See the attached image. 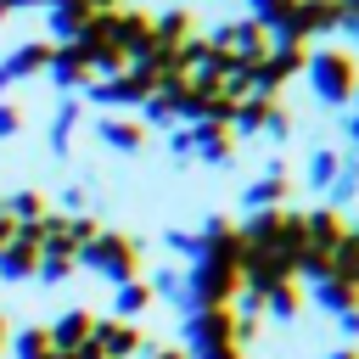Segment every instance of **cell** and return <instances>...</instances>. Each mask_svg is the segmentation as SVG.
I'll list each match as a JSON object with an SVG mask.
<instances>
[{
    "label": "cell",
    "mask_w": 359,
    "mask_h": 359,
    "mask_svg": "<svg viewBox=\"0 0 359 359\" xmlns=\"http://www.w3.org/2000/svg\"><path fill=\"white\" fill-rule=\"evenodd\" d=\"M353 191H359V151H353V157H337V180H331V196H337V202H348ZM337 202H331V208H337Z\"/></svg>",
    "instance_id": "cell-32"
},
{
    "label": "cell",
    "mask_w": 359,
    "mask_h": 359,
    "mask_svg": "<svg viewBox=\"0 0 359 359\" xmlns=\"http://www.w3.org/2000/svg\"><path fill=\"white\" fill-rule=\"evenodd\" d=\"M163 241H168V252H180L185 264L202 252V247H196V230H163Z\"/></svg>",
    "instance_id": "cell-33"
},
{
    "label": "cell",
    "mask_w": 359,
    "mask_h": 359,
    "mask_svg": "<svg viewBox=\"0 0 359 359\" xmlns=\"http://www.w3.org/2000/svg\"><path fill=\"white\" fill-rule=\"evenodd\" d=\"M90 342L101 348V359H140L146 353V331L135 325V320H101L95 314V331H90Z\"/></svg>",
    "instance_id": "cell-8"
},
{
    "label": "cell",
    "mask_w": 359,
    "mask_h": 359,
    "mask_svg": "<svg viewBox=\"0 0 359 359\" xmlns=\"http://www.w3.org/2000/svg\"><path fill=\"white\" fill-rule=\"evenodd\" d=\"M353 224H348V213L342 208H331V202H320V208H303V247L309 252H337V241L348 236Z\"/></svg>",
    "instance_id": "cell-7"
},
{
    "label": "cell",
    "mask_w": 359,
    "mask_h": 359,
    "mask_svg": "<svg viewBox=\"0 0 359 359\" xmlns=\"http://www.w3.org/2000/svg\"><path fill=\"white\" fill-rule=\"evenodd\" d=\"M62 202H67V219H73V213H84V191H79V185H67V196H62Z\"/></svg>",
    "instance_id": "cell-37"
},
{
    "label": "cell",
    "mask_w": 359,
    "mask_h": 359,
    "mask_svg": "<svg viewBox=\"0 0 359 359\" xmlns=\"http://www.w3.org/2000/svg\"><path fill=\"white\" fill-rule=\"evenodd\" d=\"M303 79L320 95V107H348L353 90H359V56L342 50V45H314L309 62H303Z\"/></svg>",
    "instance_id": "cell-2"
},
{
    "label": "cell",
    "mask_w": 359,
    "mask_h": 359,
    "mask_svg": "<svg viewBox=\"0 0 359 359\" xmlns=\"http://www.w3.org/2000/svg\"><path fill=\"white\" fill-rule=\"evenodd\" d=\"M146 286H151V297H163V303L185 309V269H151V275H146Z\"/></svg>",
    "instance_id": "cell-28"
},
{
    "label": "cell",
    "mask_w": 359,
    "mask_h": 359,
    "mask_svg": "<svg viewBox=\"0 0 359 359\" xmlns=\"http://www.w3.org/2000/svg\"><path fill=\"white\" fill-rule=\"evenodd\" d=\"M0 208H6V219H11V224H34L39 213H50V202H45V191H39V185H22V191L0 196Z\"/></svg>",
    "instance_id": "cell-22"
},
{
    "label": "cell",
    "mask_w": 359,
    "mask_h": 359,
    "mask_svg": "<svg viewBox=\"0 0 359 359\" xmlns=\"http://www.w3.org/2000/svg\"><path fill=\"white\" fill-rule=\"evenodd\" d=\"M73 269H90V275H101L107 286H123V280H140L146 269H140V236H123V230H95V241H84L79 252H73Z\"/></svg>",
    "instance_id": "cell-1"
},
{
    "label": "cell",
    "mask_w": 359,
    "mask_h": 359,
    "mask_svg": "<svg viewBox=\"0 0 359 359\" xmlns=\"http://www.w3.org/2000/svg\"><path fill=\"white\" fill-rule=\"evenodd\" d=\"M180 337H185V353L230 348V342H236V309H191L185 325H180ZM236 348H241V342H236Z\"/></svg>",
    "instance_id": "cell-6"
},
{
    "label": "cell",
    "mask_w": 359,
    "mask_h": 359,
    "mask_svg": "<svg viewBox=\"0 0 359 359\" xmlns=\"http://www.w3.org/2000/svg\"><path fill=\"white\" fill-rule=\"evenodd\" d=\"M140 359H185V353H180V348H146Z\"/></svg>",
    "instance_id": "cell-39"
},
{
    "label": "cell",
    "mask_w": 359,
    "mask_h": 359,
    "mask_svg": "<svg viewBox=\"0 0 359 359\" xmlns=\"http://www.w3.org/2000/svg\"><path fill=\"white\" fill-rule=\"evenodd\" d=\"M50 359H73V353H50Z\"/></svg>",
    "instance_id": "cell-47"
},
{
    "label": "cell",
    "mask_w": 359,
    "mask_h": 359,
    "mask_svg": "<svg viewBox=\"0 0 359 359\" xmlns=\"http://www.w3.org/2000/svg\"><path fill=\"white\" fill-rule=\"evenodd\" d=\"M151 90H157V73L129 62L118 79H95V84H84L79 107H84V112H90V107H101V112H129V118H135V112H140V101H146Z\"/></svg>",
    "instance_id": "cell-4"
},
{
    "label": "cell",
    "mask_w": 359,
    "mask_h": 359,
    "mask_svg": "<svg viewBox=\"0 0 359 359\" xmlns=\"http://www.w3.org/2000/svg\"><path fill=\"white\" fill-rule=\"evenodd\" d=\"M337 325H342L348 337H359V309H348V314H337Z\"/></svg>",
    "instance_id": "cell-38"
},
{
    "label": "cell",
    "mask_w": 359,
    "mask_h": 359,
    "mask_svg": "<svg viewBox=\"0 0 359 359\" xmlns=\"http://www.w3.org/2000/svg\"><path fill=\"white\" fill-rule=\"evenodd\" d=\"M196 258H224V264H241V252H247V241H241V230H236V219L230 213H213L202 230H196Z\"/></svg>",
    "instance_id": "cell-12"
},
{
    "label": "cell",
    "mask_w": 359,
    "mask_h": 359,
    "mask_svg": "<svg viewBox=\"0 0 359 359\" xmlns=\"http://www.w3.org/2000/svg\"><path fill=\"white\" fill-rule=\"evenodd\" d=\"M95 135H101L118 157H135V151L146 146V123H140V118H129V112H107V118L95 123Z\"/></svg>",
    "instance_id": "cell-16"
},
{
    "label": "cell",
    "mask_w": 359,
    "mask_h": 359,
    "mask_svg": "<svg viewBox=\"0 0 359 359\" xmlns=\"http://www.w3.org/2000/svg\"><path fill=\"white\" fill-rule=\"evenodd\" d=\"M45 331H50V348L56 353H79L90 342V331H95V314L90 309H62L56 320H45Z\"/></svg>",
    "instance_id": "cell-15"
},
{
    "label": "cell",
    "mask_w": 359,
    "mask_h": 359,
    "mask_svg": "<svg viewBox=\"0 0 359 359\" xmlns=\"http://www.w3.org/2000/svg\"><path fill=\"white\" fill-rule=\"evenodd\" d=\"M191 129V157H202V163H213V168H230L236 163V129L230 123H185Z\"/></svg>",
    "instance_id": "cell-11"
},
{
    "label": "cell",
    "mask_w": 359,
    "mask_h": 359,
    "mask_svg": "<svg viewBox=\"0 0 359 359\" xmlns=\"http://www.w3.org/2000/svg\"><path fill=\"white\" fill-rule=\"evenodd\" d=\"M297 309H303V286H297V280H280L275 292H264V314H275V320H297Z\"/></svg>",
    "instance_id": "cell-27"
},
{
    "label": "cell",
    "mask_w": 359,
    "mask_h": 359,
    "mask_svg": "<svg viewBox=\"0 0 359 359\" xmlns=\"http://www.w3.org/2000/svg\"><path fill=\"white\" fill-rule=\"evenodd\" d=\"M185 359H247V348H202V353H185Z\"/></svg>",
    "instance_id": "cell-36"
},
{
    "label": "cell",
    "mask_w": 359,
    "mask_h": 359,
    "mask_svg": "<svg viewBox=\"0 0 359 359\" xmlns=\"http://www.w3.org/2000/svg\"><path fill=\"white\" fill-rule=\"evenodd\" d=\"M34 264H39V252L28 247V241H6L0 247V280H34Z\"/></svg>",
    "instance_id": "cell-24"
},
{
    "label": "cell",
    "mask_w": 359,
    "mask_h": 359,
    "mask_svg": "<svg viewBox=\"0 0 359 359\" xmlns=\"http://www.w3.org/2000/svg\"><path fill=\"white\" fill-rule=\"evenodd\" d=\"M241 297V275L224 258H191L185 264V314L191 309H230Z\"/></svg>",
    "instance_id": "cell-3"
},
{
    "label": "cell",
    "mask_w": 359,
    "mask_h": 359,
    "mask_svg": "<svg viewBox=\"0 0 359 359\" xmlns=\"http://www.w3.org/2000/svg\"><path fill=\"white\" fill-rule=\"evenodd\" d=\"M286 11H292V0H247V22H258L264 34H275L286 22Z\"/></svg>",
    "instance_id": "cell-30"
},
{
    "label": "cell",
    "mask_w": 359,
    "mask_h": 359,
    "mask_svg": "<svg viewBox=\"0 0 359 359\" xmlns=\"http://www.w3.org/2000/svg\"><path fill=\"white\" fill-rule=\"evenodd\" d=\"M303 180H309L314 191H331V180H337V151H331V146L309 151V163H303Z\"/></svg>",
    "instance_id": "cell-29"
},
{
    "label": "cell",
    "mask_w": 359,
    "mask_h": 359,
    "mask_svg": "<svg viewBox=\"0 0 359 359\" xmlns=\"http://www.w3.org/2000/svg\"><path fill=\"white\" fill-rule=\"evenodd\" d=\"M6 17H11V11H6V0H0V28H6Z\"/></svg>",
    "instance_id": "cell-46"
},
{
    "label": "cell",
    "mask_w": 359,
    "mask_h": 359,
    "mask_svg": "<svg viewBox=\"0 0 359 359\" xmlns=\"http://www.w3.org/2000/svg\"><path fill=\"white\" fill-rule=\"evenodd\" d=\"M84 123V107H79V95H62L56 101V112H50V157H67V146H73V129Z\"/></svg>",
    "instance_id": "cell-18"
},
{
    "label": "cell",
    "mask_w": 359,
    "mask_h": 359,
    "mask_svg": "<svg viewBox=\"0 0 359 359\" xmlns=\"http://www.w3.org/2000/svg\"><path fill=\"white\" fill-rule=\"evenodd\" d=\"M73 359H101V348H95V342H84V348H79Z\"/></svg>",
    "instance_id": "cell-43"
},
{
    "label": "cell",
    "mask_w": 359,
    "mask_h": 359,
    "mask_svg": "<svg viewBox=\"0 0 359 359\" xmlns=\"http://www.w3.org/2000/svg\"><path fill=\"white\" fill-rule=\"evenodd\" d=\"M151 34H157V45L174 50V45H185V39L196 34V11H191V6H168L163 17H151Z\"/></svg>",
    "instance_id": "cell-20"
},
{
    "label": "cell",
    "mask_w": 359,
    "mask_h": 359,
    "mask_svg": "<svg viewBox=\"0 0 359 359\" xmlns=\"http://www.w3.org/2000/svg\"><path fill=\"white\" fill-rule=\"evenodd\" d=\"M269 112H275V95H241V101H236V112H230V129H236V140H247V135H264Z\"/></svg>",
    "instance_id": "cell-19"
},
{
    "label": "cell",
    "mask_w": 359,
    "mask_h": 359,
    "mask_svg": "<svg viewBox=\"0 0 359 359\" xmlns=\"http://www.w3.org/2000/svg\"><path fill=\"white\" fill-rule=\"evenodd\" d=\"M236 275H241V292H252V297L275 292L280 280H297V275H292V258L275 252V247H247L241 264H236Z\"/></svg>",
    "instance_id": "cell-5"
},
{
    "label": "cell",
    "mask_w": 359,
    "mask_h": 359,
    "mask_svg": "<svg viewBox=\"0 0 359 359\" xmlns=\"http://www.w3.org/2000/svg\"><path fill=\"white\" fill-rule=\"evenodd\" d=\"M11 135H22V107L0 101V140H11Z\"/></svg>",
    "instance_id": "cell-34"
},
{
    "label": "cell",
    "mask_w": 359,
    "mask_h": 359,
    "mask_svg": "<svg viewBox=\"0 0 359 359\" xmlns=\"http://www.w3.org/2000/svg\"><path fill=\"white\" fill-rule=\"evenodd\" d=\"M331 280H342V286L359 292V230H348V236L337 241V252H331Z\"/></svg>",
    "instance_id": "cell-26"
},
{
    "label": "cell",
    "mask_w": 359,
    "mask_h": 359,
    "mask_svg": "<svg viewBox=\"0 0 359 359\" xmlns=\"http://www.w3.org/2000/svg\"><path fill=\"white\" fill-rule=\"evenodd\" d=\"M353 230H359V224H353Z\"/></svg>",
    "instance_id": "cell-48"
},
{
    "label": "cell",
    "mask_w": 359,
    "mask_h": 359,
    "mask_svg": "<svg viewBox=\"0 0 359 359\" xmlns=\"http://www.w3.org/2000/svg\"><path fill=\"white\" fill-rule=\"evenodd\" d=\"M6 348H11V359H50V353H56V348H50V331H45V320H34V325L11 331V337H6Z\"/></svg>",
    "instance_id": "cell-23"
},
{
    "label": "cell",
    "mask_w": 359,
    "mask_h": 359,
    "mask_svg": "<svg viewBox=\"0 0 359 359\" xmlns=\"http://www.w3.org/2000/svg\"><path fill=\"white\" fill-rule=\"evenodd\" d=\"M45 79H50L62 95H84V84H95V73H90V56H84L79 45H56V50H50V67H45Z\"/></svg>",
    "instance_id": "cell-10"
},
{
    "label": "cell",
    "mask_w": 359,
    "mask_h": 359,
    "mask_svg": "<svg viewBox=\"0 0 359 359\" xmlns=\"http://www.w3.org/2000/svg\"><path fill=\"white\" fill-rule=\"evenodd\" d=\"M151 303H157V297H151L146 275H140V280H123V286H112V320H140Z\"/></svg>",
    "instance_id": "cell-21"
},
{
    "label": "cell",
    "mask_w": 359,
    "mask_h": 359,
    "mask_svg": "<svg viewBox=\"0 0 359 359\" xmlns=\"http://www.w3.org/2000/svg\"><path fill=\"white\" fill-rule=\"evenodd\" d=\"M331 359H359V342H348V348H337Z\"/></svg>",
    "instance_id": "cell-44"
},
{
    "label": "cell",
    "mask_w": 359,
    "mask_h": 359,
    "mask_svg": "<svg viewBox=\"0 0 359 359\" xmlns=\"http://www.w3.org/2000/svg\"><path fill=\"white\" fill-rule=\"evenodd\" d=\"M286 196H292V180H286V163L275 157V163L247 185V213H258V208H286Z\"/></svg>",
    "instance_id": "cell-17"
},
{
    "label": "cell",
    "mask_w": 359,
    "mask_h": 359,
    "mask_svg": "<svg viewBox=\"0 0 359 359\" xmlns=\"http://www.w3.org/2000/svg\"><path fill=\"white\" fill-rule=\"evenodd\" d=\"M353 101H359V90H353ZM348 140H359V107H353V118H348Z\"/></svg>",
    "instance_id": "cell-42"
},
{
    "label": "cell",
    "mask_w": 359,
    "mask_h": 359,
    "mask_svg": "<svg viewBox=\"0 0 359 359\" xmlns=\"http://www.w3.org/2000/svg\"><path fill=\"white\" fill-rule=\"evenodd\" d=\"M6 337H11V325H6V314H0V353H6Z\"/></svg>",
    "instance_id": "cell-45"
},
{
    "label": "cell",
    "mask_w": 359,
    "mask_h": 359,
    "mask_svg": "<svg viewBox=\"0 0 359 359\" xmlns=\"http://www.w3.org/2000/svg\"><path fill=\"white\" fill-rule=\"evenodd\" d=\"M95 6L90 0H50L45 6V28H50V45H73L84 28H90Z\"/></svg>",
    "instance_id": "cell-13"
},
{
    "label": "cell",
    "mask_w": 359,
    "mask_h": 359,
    "mask_svg": "<svg viewBox=\"0 0 359 359\" xmlns=\"http://www.w3.org/2000/svg\"><path fill=\"white\" fill-rule=\"evenodd\" d=\"M11 236H17V224H11V219H6V208H0V247H6Z\"/></svg>",
    "instance_id": "cell-41"
},
{
    "label": "cell",
    "mask_w": 359,
    "mask_h": 359,
    "mask_svg": "<svg viewBox=\"0 0 359 359\" xmlns=\"http://www.w3.org/2000/svg\"><path fill=\"white\" fill-rule=\"evenodd\" d=\"M50 39H22L17 50H6L0 56V73H6V84H17V79H39L45 67H50Z\"/></svg>",
    "instance_id": "cell-14"
},
{
    "label": "cell",
    "mask_w": 359,
    "mask_h": 359,
    "mask_svg": "<svg viewBox=\"0 0 359 359\" xmlns=\"http://www.w3.org/2000/svg\"><path fill=\"white\" fill-rule=\"evenodd\" d=\"M112 39H118V50H123L129 62H140V56L157 45V34H151V11H140V6H118V11H112Z\"/></svg>",
    "instance_id": "cell-9"
},
{
    "label": "cell",
    "mask_w": 359,
    "mask_h": 359,
    "mask_svg": "<svg viewBox=\"0 0 359 359\" xmlns=\"http://www.w3.org/2000/svg\"><path fill=\"white\" fill-rule=\"evenodd\" d=\"M34 6L45 11V0H6V11H34Z\"/></svg>",
    "instance_id": "cell-40"
},
{
    "label": "cell",
    "mask_w": 359,
    "mask_h": 359,
    "mask_svg": "<svg viewBox=\"0 0 359 359\" xmlns=\"http://www.w3.org/2000/svg\"><path fill=\"white\" fill-rule=\"evenodd\" d=\"M67 275H73V252H39V264H34V280L56 286V280H67Z\"/></svg>",
    "instance_id": "cell-31"
},
{
    "label": "cell",
    "mask_w": 359,
    "mask_h": 359,
    "mask_svg": "<svg viewBox=\"0 0 359 359\" xmlns=\"http://www.w3.org/2000/svg\"><path fill=\"white\" fill-rule=\"evenodd\" d=\"M168 157H174V163H185V157H191V129H185V123H174V129H168Z\"/></svg>",
    "instance_id": "cell-35"
},
{
    "label": "cell",
    "mask_w": 359,
    "mask_h": 359,
    "mask_svg": "<svg viewBox=\"0 0 359 359\" xmlns=\"http://www.w3.org/2000/svg\"><path fill=\"white\" fill-rule=\"evenodd\" d=\"M303 297H314L320 309H331V314H348V309H359V292L353 286H342V280H314V286H303Z\"/></svg>",
    "instance_id": "cell-25"
}]
</instances>
